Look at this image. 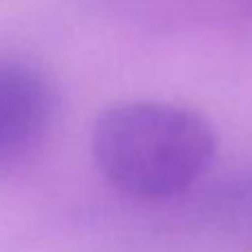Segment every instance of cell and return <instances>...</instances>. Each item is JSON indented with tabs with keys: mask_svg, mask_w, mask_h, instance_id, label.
Wrapping results in <instances>:
<instances>
[{
	"mask_svg": "<svg viewBox=\"0 0 252 252\" xmlns=\"http://www.w3.org/2000/svg\"><path fill=\"white\" fill-rule=\"evenodd\" d=\"M92 154L119 192L138 201H167L203 179L217 154V136L188 107L129 100L100 114Z\"/></svg>",
	"mask_w": 252,
	"mask_h": 252,
	"instance_id": "6da1fadb",
	"label": "cell"
},
{
	"mask_svg": "<svg viewBox=\"0 0 252 252\" xmlns=\"http://www.w3.org/2000/svg\"><path fill=\"white\" fill-rule=\"evenodd\" d=\"M52 116L54 94L47 78L23 61H0V170L36 150Z\"/></svg>",
	"mask_w": 252,
	"mask_h": 252,
	"instance_id": "7a4b0ae2",
	"label": "cell"
}]
</instances>
